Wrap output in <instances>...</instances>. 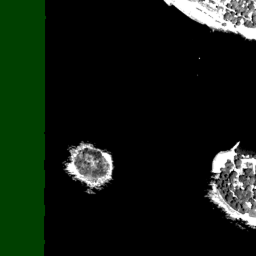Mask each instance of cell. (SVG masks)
Wrapping results in <instances>:
<instances>
[{
    "instance_id": "1",
    "label": "cell",
    "mask_w": 256,
    "mask_h": 256,
    "mask_svg": "<svg viewBox=\"0 0 256 256\" xmlns=\"http://www.w3.org/2000/svg\"><path fill=\"white\" fill-rule=\"evenodd\" d=\"M193 20L212 29L255 40L254 1H175L167 2Z\"/></svg>"
},
{
    "instance_id": "2",
    "label": "cell",
    "mask_w": 256,
    "mask_h": 256,
    "mask_svg": "<svg viewBox=\"0 0 256 256\" xmlns=\"http://www.w3.org/2000/svg\"><path fill=\"white\" fill-rule=\"evenodd\" d=\"M64 169L88 189L99 190L112 180L114 162L109 152L91 143L82 142L69 149Z\"/></svg>"
},
{
    "instance_id": "3",
    "label": "cell",
    "mask_w": 256,
    "mask_h": 256,
    "mask_svg": "<svg viewBox=\"0 0 256 256\" xmlns=\"http://www.w3.org/2000/svg\"><path fill=\"white\" fill-rule=\"evenodd\" d=\"M207 197L228 218L240 221L252 228L255 227V206L240 202L229 190L222 177L212 174V179L207 190Z\"/></svg>"
}]
</instances>
